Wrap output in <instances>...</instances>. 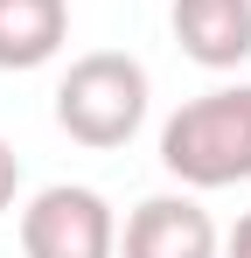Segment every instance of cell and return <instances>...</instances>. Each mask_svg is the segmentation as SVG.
Returning a JSON list of instances; mask_svg holds the SVG:
<instances>
[{
  "mask_svg": "<svg viewBox=\"0 0 251 258\" xmlns=\"http://www.w3.org/2000/svg\"><path fill=\"white\" fill-rule=\"evenodd\" d=\"M223 237L196 196H147L119 230V258H216Z\"/></svg>",
  "mask_w": 251,
  "mask_h": 258,
  "instance_id": "277c9868",
  "label": "cell"
},
{
  "mask_svg": "<svg viewBox=\"0 0 251 258\" xmlns=\"http://www.w3.org/2000/svg\"><path fill=\"white\" fill-rule=\"evenodd\" d=\"M21 258H119V216L84 181H49L21 210Z\"/></svg>",
  "mask_w": 251,
  "mask_h": 258,
  "instance_id": "3957f363",
  "label": "cell"
},
{
  "mask_svg": "<svg viewBox=\"0 0 251 258\" xmlns=\"http://www.w3.org/2000/svg\"><path fill=\"white\" fill-rule=\"evenodd\" d=\"M223 258H251V210L237 216V230L223 237Z\"/></svg>",
  "mask_w": 251,
  "mask_h": 258,
  "instance_id": "ba28073f",
  "label": "cell"
},
{
  "mask_svg": "<svg viewBox=\"0 0 251 258\" xmlns=\"http://www.w3.org/2000/svg\"><path fill=\"white\" fill-rule=\"evenodd\" d=\"M147 98H154L147 63H133L126 49H91L56 84V126L91 154H112L147 126Z\"/></svg>",
  "mask_w": 251,
  "mask_h": 258,
  "instance_id": "7a4b0ae2",
  "label": "cell"
},
{
  "mask_svg": "<svg viewBox=\"0 0 251 258\" xmlns=\"http://www.w3.org/2000/svg\"><path fill=\"white\" fill-rule=\"evenodd\" d=\"M70 42V0H0V70H42Z\"/></svg>",
  "mask_w": 251,
  "mask_h": 258,
  "instance_id": "8992f818",
  "label": "cell"
},
{
  "mask_svg": "<svg viewBox=\"0 0 251 258\" xmlns=\"http://www.w3.org/2000/svg\"><path fill=\"white\" fill-rule=\"evenodd\" d=\"M14 196H21V154L0 140V216L14 210Z\"/></svg>",
  "mask_w": 251,
  "mask_h": 258,
  "instance_id": "52a82bcc",
  "label": "cell"
},
{
  "mask_svg": "<svg viewBox=\"0 0 251 258\" xmlns=\"http://www.w3.org/2000/svg\"><path fill=\"white\" fill-rule=\"evenodd\" d=\"M161 168L181 188L251 181V84H216L161 126Z\"/></svg>",
  "mask_w": 251,
  "mask_h": 258,
  "instance_id": "6da1fadb",
  "label": "cell"
},
{
  "mask_svg": "<svg viewBox=\"0 0 251 258\" xmlns=\"http://www.w3.org/2000/svg\"><path fill=\"white\" fill-rule=\"evenodd\" d=\"M167 28L189 63L203 70H237L251 63V0H174Z\"/></svg>",
  "mask_w": 251,
  "mask_h": 258,
  "instance_id": "5b68a950",
  "label": "cell"
}]
</instances>
